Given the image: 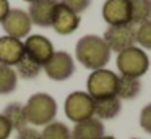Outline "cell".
Segmentation results:
<instances>
[{"label": "cell", "mask_w": 151, "mask_h": 139, "mask_svg": "<svg viewBox=\"0 0 151 139\" xmlns=\"http://www.w3.org/2000/svg\"><path fill=\"white\" fill-rule=\"evenodd\" d=\"M117 81L119 76L114 71L101 68V70H94L88 76L86 89L94 100L106 99V97L117 96Z\"/></svg>", "instance_id": "277c9868"}, {"label": "cell", "mask_w": 151, "mask_h": 139, "mask_svg": "<svg viewBox=\"0 0 151 139\" xmlns=\"http://www.w3.org/2000/svg\"><path fill=\"white\" fill-rule=\"evenodd\" d=\"M150 68V58L140 47H128L119 52L117 55V70L120 76L137 78L140 79Z\"/></svg>", "instance_id": "3957f363"}, {"label": "cell", "mask_w": 151, "mask_h": 139, "mask_svg": "<svg viewBox=\"0 0 151 139\" xmlns=\"http://www.w3.org/2000/svg\"><path fill=\"white\" fill-rule=\"evenodd\" d=\"M12 126H10V123L5 120V116L0 113V139H8L10 138V134H12Z\"/></svg>", "instance_id": "484cf974"}, {"label": "cell", "mask_w": 151, "mask_h": 139, "mask_svg": "<svg viewBox=\"0 0 151 139\" xmlns=\"http://www.w3.org/2000/svg\"><path fill=\"white\" fill-rule=\"evenodd\" d=\"M24 55V45L21 39L12 37V36H2L0 37V63L15 66Z\"/></svg>", "instance_id": "4fadbf2b"}, {"label": "cell", "mask_w": 151, "mask_h": 139, "mask_svg": "<svg viewBox=\"0 0 151 139\" xmlns=\"http://www.w3.org/2000/svg\"><path fill=\"white\" fill-rule=\"evenodd\" d=\"M8 11H10V3H8V0H0V24L5 19V16L8 15Z\"/></svg>", "instance_id": "4316f807"}, {"label": "cell", "mask_w": 151, "mask_h": 139, "mask_svg": "<svg viewBox=\"0 0 151 139\" xmlns=\"http://www.w3.org/2000/svg\"><path fill=\"white\" fill-rule=\"evenodd\" d=\"M60 3L70 8L72 11H75L76 15H80L85 10H88V6L91 5V0H60Z\"/></svg>", "instance_id": "603a6c76"}, {"label": "cell", "mask_w": 151, "mask_h": 139, "mask_svg": "<svg viewBox=\"0 0 151 139\" xmlns=\"http://www.w3.org/2000/svg\"><path fill=\"white\" fill-rule=\"evenodd\" d=\"M141 92V83L137 78L119 76L117 81V97L120 100H132Z\"/></svg>", "instance_id": "e0dca14e"}, {"label": "cell", "mask_w": 151, "mask_h": 139, "mask_svg": "<svg viewBox=\"0 0 151 139\" xmlns=\"http://www.w3.org/2000/svg\"><path fill=\"white\" fill-rule=\"evenodd\" d=\"M42 70V65H39L37 61H34L33 58H29L28 55H23L20 61L15 65V71L20 78L23 79H34Z\"/></svg>", "instance_id": "ffe728a7"}, {"label": "cell", "mask_w": 151, "mask_h": 139, "mask_svg": "<svg viewBox=\"0 0 151 139\" xmlns=\"http://www.w3.org/2000/svg\"><path fill=\"white\" fill-rule=\"evenodd\" d=\"M102 136H104V125L96 116L75 123L72 129V139H101Z\"/></svg>", "instance_id": "5bb4252c"}, {"label": "cell", "mask_w": 151, "mask_h": 139, "mask_svg": "<svg viewBox=\"0 0 151 139\" xmlns=\"http://www.w3.org/2000/svg\"><path fill=\"white\" fill-rule=\"evenodd\" d=\"M80 15H76L75 11H72L70 8H67L65 5L59 2L55 11H54V18H52V28L57 34L62 36H68L72 32H75L80 26Z\"/></svg>", "instance_id": "8fae6325"}, {"label": "cell", "mask_w": 151, "mask_h": 139, "mask_svg": "<svg viewBox=\"0 0 151 139\" xmlns=\"http://www.w3.org/2000/svg\"><path fill=\"white\" fill-rule=\"evenodd\" d=\"M102 18L109 26L132 23L130 0H106L102 5Z\"/></svg>", "instance_id": "9c48e42d"}, {"label": "cell", "mask_w": 151, "mask_h": 139, "mask_svg": "<svg viewBox=\"0 0 151 139\" xmlns=\"http://www.w3.org/2000/svg\"><path fill=\"white\" fill-rule=\"evenodd\" d=\"M59 0H36L29 3L28 15L31 18V23L39 28H49L52 24L54 11H55Z\"/></svg>", "instance_id": "7c38bea8"}, {"label": "cell", "mask_w": 151, "mask_h": 139, "mask_svg": "<svg viewBox=\"0 0 151 139\" xmlns=\"http://www.w3.org/2000/svg\"><path fill=\"white\" fill-rule=\"evenodd\" d=\"M75 57L88 70H101L111 60V48L99 36H83L75 47Z\"/></svg>", "instance_id": "6da1fadb"}, {"label": "cell", "mask_w": 151, "mask_h": 139, "mask_svg": "<svg viewBox=\"0 0 151 139\" xmlns=\"http://www.w3.org/2000/svg\"><path fill=\"white\" fill-rule=\"evenodd\" d=\"M140 126H141V129H145L146 133L151 134V103H148V105H145L143 108H141Z\"/></svg>", "instance_id": "cb8c5ba5"}, {"label": "cell", "mask_w": 151, "mask_h": 139, "mask_svg": "<svg viewBox=\"0 0 151 139\" xmlns=\"http://www.w3.org/2000/svg\"><path fill=\"white\" fill-rule=\"evenodd\" d=\"M65 115L73 123L93 118L94 116V99L83 91L72 92L65 99Z\"/></svg>", "instance_id": "5b68a950"}, {"label": "cell", "mask_w": 151, "mask_h": 139, "mask_svg": "<svg viewBox=\"0 0 151 139\" xmlns=\"http://www.w3.org/2000/svg\"><path fill=\"white\" fill-rule=\"evenodd\" d=\"M137 42L143 48L151 50V19L141 23L137 28Z\"/></svg>", "instance_id": "7402d4cb"}, {"label": "cell", "mask_w": 151, "mask_h": 139, "mask_svg": "<svg viewBox=\"0 0 151 139\" xmlns=\"http://www.w3.org/2000/svg\"><path fill=\"white\" fill-rule=\"evenodd\" d=\"M24 113L28 118V125L46 126L52 123L57 116V102L52 96L46 92H37L28 99L24 103Z\"/></svg>", "instance_id": "7a4b0ae2"}, {"label": "cell", "mask_w": 151, "mask_h": 139, "mask_svg": "<svg viewBox=\"0 0 151 139\" xmlns=\"http://www.w3.org/2000/svg\"><path fill=\"white\" fill-rule=\"evenodd\" d=\"M24 2H28V3H33V2H36V0H24Z\"/></svg>", "instance_id": "f1b7e54d"}, {"label": "cell", "mask_w": 151, "mask_h": 139, "mask_svg": "<svg viewBox=\"0 0 151 139\" xmlns=\"http://www.w3.org/2000/svg\"><path fill=\"white\" fill-rule=\"evenodd\" d=\"M130 10L133 26H140L151 19V0H130Z\"/></svg>", "instance_id": "d6986e66"}, {"label": "cell", "mask_w": 151, "mask_h": 139, "mask_svg": "<svg viewBox=\"0 0 151 139\" xmlns=\"http://www.w3.org/2000/svg\"><path fill=\"white\" fill-rule=\"evenodd\" d=\"M23 45H24V55L33 58V60L37 61L39 65H44L50 57H52L54 52H55L52 42L41 34L28 36L26 41L23 42Z\"/></svg>", "instance_id": "30bf717a"}, {"label": "cell", "mask_w": 151, "mask_h": 139, "mask_svg": "<svg viewBox=\"0 0 151 139\" xmlns=\"http://www.w3.org/2000/svg\"><path fill=\"white\" fill-rule=\"evenodd\" d=\"M18 84V74L13 66L0 63V96L12 94L17 89Z\"/></svg>", "instance_id": "ac0fdd59"}, {"label": "cell", "mask_w": 151, "mask_h": 139, "mask_svg": "<svg viewBox=\"0 0 151 139\" xmlns=\"http://www.w3.org/2000/svg\"><path fill=\"white\" fill-rule=\"evenodd\" d=\"M31 26H33V23H31L28 11H24L21 8H10L8 15L2 21V28H4L5 34L17 39L28 37Z\"/></svg>", "instance_id": "ba28073f"}, {"label": "cell", "mask_w": 151, "mask_h": 139, "mask_svg": "<svg viewBox=\"0 0 151 139\" xmlns=\"http://www.w3.org/2000/svg\"><path fill=\"white\" fill-rule=\"evenodd\" d=\"M46 74L52 81H67L75 73V61L73 57L67 52H54L52 57L42 65Z\"/></svg>", "instance_id": "52a82bcc"}, {"label": "cell", "mask_w": 151, "mask_h": 139, "mask_svg": "<svg viewBox=\"0 0 151 139\" xmlns=\"http://www.w3.org/2000/svg\"><path fill=\"white\" fill-rule=\"evenodd\" d=\"M101 139H115V138H112V136H102Z\"/></svg>", "instance_id": "83f0119b"}, {"label": "cell", "mask_w": 151, "mask_h": 139, "mask_svg": "<svg viewBox=\"0 0 151 139\" xmlns=\"http://www.w3.org/2000/svg\"><path fill=\"white\" fill-rule=\"evenodd\" d=\"M17 139H41V131H37L33 126H24L18 131Z\"/></svg>", "instance_id": "d4e9b609"}, {"label": "cell", "mask_w": 151, "mask_h": 139, "mask_svg": "<svg viewBox=\"0 0 151 139\" xmlns=\"http://www.w3.org/2000/svg\"><path fill=\"white\" fill-rule=\"evenodd\" d=\"M106 44L109 45L111 52H122L128 47H133L137 42V29L132 23L128 24H119V26H109L104 32Z\"/></svg>", "instance_id": "8992f818"}, {"label": "cell", "mask_w": 151, "mask_h": 139, "mask_svg": "<svg viewBox=\"0 0 151 139\" xmlns=\"http://www.w3.org/2000/svg\"><path fill=\"white\" fill-rule=\"evenodd\" d=\"M2 115H4L5 120L10 123L12 129L20 131L24 126H28V118H26V113H24V105H21V103H18V102L8 103L4 108Z\"/></svg>", "instance_id": "2e32d148"}, {"label": "cell", "mask_w": 151, "mask_h": 139, "mask_svg": "<svg viewBox=\"0 0 151 139\" xmlns=\"http://www.w3.org/2000/svg\"><path fill=\"white\" fill-rule=\"evenodd\" d=\"M122 110V100L117 96L106 97V99L94 100V116L102 120H112L120 113Z\"/></svg>", "instance_id": "9a60e30c"}, {"label": "cell", "mask_w": 151, "mask_h": 139, "mask_svg": "<svg viewBox=\"0 0 151 139\" xmlns=\"http://www.w3.org/2000/svg\"><path fill=\"white\" fill-rule=\"evenodd\" d=\"M41 139H72V129L60 121H52L44 126Z\"/></svg>", "instance_id": "44dd1931"}]
</instances>
